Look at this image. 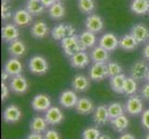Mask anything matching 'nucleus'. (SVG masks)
<instances>
[{
  "label": "nucleus",
  "instance_id": "nucleus-3",
  "mask_svg": "<svg viewBox=\"0 0 149 139\" xmlns=\"http://www.w3.org/2000/svg\"><path fill=\"white\" fill-rule=\"evenodd\" d=\"M143 103L142 96L133 95L130 96L125 103V111L131 116H138L143 113Z\"/></svg>",
  "mask_w": 149,
  "mask_h": 139
},
{
  "label": "nucleus",
  "instance_id": "nucleus-38",
  "mask_svg": "<svg viewBox=\"0 0 149 139\" xmlns=\"http://www.w3.org/2000/svg\"><path fill=\"white\" fill-rule=\"evenodd\" d=\"M11 9H10V7L7 4V2L3 1L1 4V18L4 20H8L10 17H11Z\"/></svg>",
  "mask_w": 149,
  "mask_h": 139
},
{
  "label": "nucleus",
  "instance_id": "nucleus-42",
  "mask_svg": "<svg viewBox=\"0 0 149 139\" xmlns=\"http://www.w3.org/2000/svg\"><path fill=\"white\" fill-rule=\"evenodd\" d=\"M141 96L143 99L149 101V82L141 88Z\"/></svg>",
  "mask_w": 149,
  "mask_h": 139
},
{
  "label": "nucleus",
  "instance_id": "nucleus-36",
  "mask_svg": "<svg viewBox=\"0 0 149 139\" xmlns=\"http://www.w3.org/2000/svg\"><path fill=\"white\" fill-rule=\"evenodd\" d=\"M107 75L109 77H114L117 76L120 73H122V67L120 64H119L118 62H115V61H110V62L107 63Z\"/></svg>",
  "mask_w": 149,
  "mask_h": 139
},
{
  "label": "nucleus",
  "instance_id": "nucleus-11",
  "mask_svg": "<svg viewBox=\"0 0 149 139\" xmlns=\"http://www.w3.org/2000/svg\"><path fill=\"white\" fill-rule=\"evenodd\" d=\"M31 105L35 111L44 112L47 111L51 107V99L47 95L38 94L33 98Z\"/></svg>",
  "mask_w": 149,
  "mask_h": 139
},
{
  "label": "nucleus",
  "instance_id": "nucleus-22",
  "mask_svg": "<svg viewBox=\"0 0 149 139\" xmlns=\"http://www.w3.org/2000/svg\"><path fill=\"white\" fill-rule=\"evenodd\" d=\"M79 39H80V43L81 46H83L84 50L94 48L97 42L95 34L90 32L88 30L84 31L83 33H81V34L79 35Z\"/></svg>",
  "mask_w": 149,
  "mask_h": 139
},
{
  "label": "nucleus",
  "instance_id": "nucleus-10",
  "mask_svg": "<svg viewBox=\"0 0 149 139\" xmlns=\"http://www.w3.org/2000/svg\"><path fill=\"white\" fill-rule=\"evenodd\" d=\"M45 119L49 125H58L64 120V114L58 107H50L45 113Z\"/></svg>",
  "mask_w": 149,
  "mask_h": 139
},
{
  "label": "nucleus",
  "instance_id": "nucleus-13",
  "mask_svg": "<svg viewBox=\"0 0 149 139\" xmlns=\"http://www.w3.org/2000/svg\"><path fill=\"white\" fill-rule=\"evenodd\" d=\"M85 27L86 30L90 31L92 33L98 34L104 29V22L99 15L92 14L89 15L85 20Z\"/></svg>",
  "mask_w": 149,
  "mask_h": 139
},
{
  "label": "nucleus",
  "instance_id": "nucleus-15",
  "mask_svg": "<svg viewBox=\"0 0 149 139\" xmlns=\"http://www.w3.org/2000/svg\"><path fill=\"white\" fill-rule=\"evenodd\" d=\"M2 39L7 43H11L15 40H18L19 36V30L16 24L7 23L2 27L1 30Z\"/></svg>",
  "mask_w": 149,
  "mask_h": 139
},
{
  "label": "nucleus",
  "instance_id": "nucleus-19",
  "mask_svg": "<svg viewBox=\"0 0 149 139\" xmlns=\"http://www.w3.org/2000/svg\"><path fill=\"white\" fill-rule=\"evenodd\" d=\"M4 71L11 77H13L22 74L23 71V66L18 58H11L6 61V63L4 65Z\"/></svg>",
  "mask_w": 149,
  "mask_h": 139
},
{
  "label": "nucleus",
  "instance_id": "nucleus-14",
  "mask_svg": "<svg viewBox=\"0 0 149 139\" xmlns=\"http://www.w3.org/2000/svg\"><path fill=\"white\" fill-rule=\"evenodd\" d=\"M79 97L74 90H65L59 96L60 105L66 109H72L75 108Z\"/></svg>",
  "mask_w": 149,
  "mask_h": 139
},
{
  "label": "nucleus",
  "instance_id": "nucleus-34",
  "mask_svg": "<svg viewBox=\"0 0 149 139\" xmlns=\"http://www.w3.org/2000/svg\"><path fill=\"white\" fill-rule=\"evenodd\" d=\"M124 110L125 109L120 102H112L107 106V110H109L110 120L124 114Z\"/></svg>",
  "mask_w": 149,
  "mask_h": 139
},
{
  "label": "nucleus",
  "instance_id": "nucleus-7",
  "mask_svg": "<svg viewBox=\"0 0 149 139\" xmlns=\"http://www.w3.org/2000/svg\"><path fill=\"white\" fill-rule=\"evenodd\" d=\"M119 43H120V39L113 33L104 34L98 41V45L102 46V47H104L105 49H107L109 52L114 51L119 47Z\"/></svg>",
  "mask_w": 149,
  "mask_h": 139
},
{
  "label": "nucleus",
  "instance_id": "nucleus-39",
  "mask_svg": "<svg viewBox=\"0 0 149 139\" xmlns=\"http://www.w3.org/2000/svg\"><path fill=\"white\" fill-rule=\"evenodd\" d=\"M44 139H61V136L58 131L49 129L44 133Z\"/></svg>",
  "mask_w": 149,
  "mask_h": 139
},
{
  "label": "nucleus",
  "instance_id": "nucleus-29",
  "mask_svg": "<svg viewBox=\"0 0 149 139\" xmlns=\"http://www.w3.org/2000/svg\"><path fill=\"white\" fill-rule=\"evenodd\" d=\"M129 119L124 114L110 120L111 127L113 128V130H115L118 133L124 132L128 128V126H129Z\"/></svg>",
  "mask_w": 149,
  "mask_h": 139
},
{
  "label": "nucleus",
  "instance_id": "nucleus-26",
  "mask_svg": "<svg viewBox=\"0 0 149 139\" xmlns=\"http://www.w3.org/2000/svg\"><path fill=\"white\" fill-rule=\"evenodd\" d=\"M31 34L35 38H44L48 34V26L43 20H38L33 24L31 28Z\"/></svg>",
  "mask_w": 149,
  "mask_h": 139
},
{
  "label": "nucleus",
  "instance_id": "nucleus-49",
  "mask_svg": "<svg viewBox=\"0 0 149 139\" xmlns=\"http://www.w3.org/2000/svg\"><path fill=\"white\" fill-rule=\"evenodd\" d=\"M146 79H147V81L149 82V69H148V71H147V75H146Z\"/></svg>",
  "mask_w": 149,
  "mask_h": 139
},
{
  "label": "nucleus",
  "instance_id": "nucleus-27",
  "mask_svg": "<svg viewBox=\"0 0 149 139\" xmlns=\"http://www.w3.org/2000/svg\"><path fill=\"white\" fill-rule=\"evenodd\" d=\"M138 45V42L131 34H126L120 37L119 47L125 51H132L134 50Z\"/></svg>",
  "mask_w": 149,
  "mask_h": 139
},
{
  "label": "nucleus",
  "instance_id": "nucleus-41",
  "mask_svg": "<svg viewBox=\"0 0 149 139\" xmlns=\"http://www.w3.org/2000/svg\"><path fill=\"white\" fill-rule=\"evenodd\" d=\"M9 95V88H8V86L6 85V83H3L1 84V99L2 101H5L7 98H8V96Z\"/></svg>",
  "mask_w": 149,
  "mask_h": 139
},
{
  "label": "nucleus",
  "instance_id": "nucleus-1",
  "mask_svg": "<svg viewBox=\"0 0 149 139\" xmlns=\"http://www.w3.org/2000/svg\"><path fill=\"white\" fill-rule=\"evenodd\" d=\"M61 43V47L63 49V52L66 56L70 57L73 56L79 51L84 50L83 46H81L80 43L79 35L73 34L71 36H68L60 41Z\"/></svg>",
  "mask_w": 149,
  "mask_h": 139
},
{
  "label": "nucleus",
  "instance_id": "nucleus-31",
  "mask_svg": "<svg viewBox=\"0 0 149 139\" xmlns=\"http://www.w3.org/2000/svg\"><path fill=\"white\" fill-rule=\"evenodd\" d=\"M48 14L50 18L53 20L62 19L66 14L65 6L61 2H56L48 8Z\"/></svg>",
  "mask_w": 149,
  "mask_h": 139
},
{
  "label": "nucleus",
  "instance_id": "nucleus-18",
  "mask_svg": "<svg viewBox=\"0 0 149 139\" xmlns=\"http://www.w3.org/2000/svg\"><path fill=\"white\" fill-rule=\"evenodd\" d=\"M91 79L87 78L84 74H77L71 81V86L75 92L83 93L86 92L91 86Z\"/></svg>",
  "mask_w": 149,
  "mask_h": 139
},
{
  "label": "nucleus",
  "instance_id": "nucleus-16",
  "mask_svg": "<svg viewBox=\"0 0 149 139\" xmlns=\"http://www.w3.org/2000/svg\"><path fill=\"white\" fill-rule=\"evenodd\" d=\"M130 34L135 38L138 44L146 43L149 39V28L143 23L133 25Z\"/></svg>",
  "mask_w": 149,
  "mask_h": 139
},
{
  "label": "nucleus",
  "instance_id": "nucleus-40",
  "mask_svg": "<svg viewBox=\"0 0 149 139\" xmlns=\"http://www.w3.org/2000/svg\"><path fill=\"white\" fill-rule=\"evenodd\" d=\"M141 123L145 129L149 131V109L143 111L141 117Z\"/></svg>",
  "mask_w": 149,
  "mask_h": 139
},
{
  "label": "nucleus",
  "instance_id": "nucleus-6",
  "mask_svg": "<svg viewBox=\"0 0 149 139\" xmlns=\"http://www.w3.org/2000/svg\"><path fill=\"white\" fill-rule=\"evenodd\" d=\"M107 75V63H95L90 67L89 70V78L94 82H101L105 80Z\"/></svg>",
  "mask_w": 149,
  "mask_h": 139
},
{
  "label": "nucleus",
  "instance_id": "nucleus-5",
  "mask_svg": "<svg viewBox=\"0 0 149 139\" xmlns=\"http://www.w3.org/2000/svg\"><path fill=\"white\" fill-rule=\"evenodd\" d=\"M9 88L17 95H23L29 89V84L24 76L19 74L11 77L9 82Z\"/></svg>",
  "mask_w": 149,
  "mask_h": 139
},
{
  "label": "nucleus",
  "instance_id": "nucleus-47",
  "mask_svg": "<svg viewBox=\"0 0 149 139\" xmlns=\"http://www.w3.org/2000/svg\"><path fill=\"white\" fill-rule=\"evenodd\" d=\"M9 77H10V75L8 73H6L4 70H3V71H2V74H1V79H2V82H4V83H6V82L9 79Z\"/></svg>",
  "mask_w": 149,
  "mask_h": 139
},
{
  "label": "nucleus",
  "instance_id": "nucleus-50",
  "mask_svg": "<svg viewBox=\"0 0 149 139\" xmlns=\"http://www.w3.org/2000/svg\"><path fill=\"white\" fill-rule=\"evenodd\" d=\"M146 139H149V132H148V133L146 136Z\"/></svg>",
  "mask_w": 149,
  "mask_h": 139
},
{
  "label": "nucleus",
  "instance_id": "nucleus-30",
  "mask_svg": "<svg viewBox=\"0 0 149 139\" xmlns=\"http://www.w3.org/2000/svg\"><path fill=\"white\" fill-rule=\"evenodd\" d=\"M125 79H126V76L123 73H120L114 77H111L109 81L111 89L115 93H117V94H124V93H123V86H124Z\"/></svg>",
  "mask_w": 149,
  "mask_h": 139
},
{
  "label": "nucleus",
  "instance_id": "nucleus-20",
  "mask_svg": "<svg viewBox=\"0 0 149 139\" xmlns=\"http://www.w3.org/2000/svg\"><path fill=\"white\" fill-rule=\"evenodd\" d=\"M33 22V15L26 8L18 9L13 15V22L17 26H26Z\"/></svg>",
  "mask_w": 149,
  "mask_h": 139
},
{
  "label": "nucleus",
  "instance_id": "nucleus-37",
  "mask_svg": "<svg viewBox=\"0 0 149 139\" xmlns=\"http://www.w3.org/2000/svg\"><path fill=\"white\" fill-rule=\"evenodd\" d=\"M101 136L100 131L95 127H89L84 130L81 133L83 139H98Z\"/></svg>",
  "mask_w": 149,
  "mask_h": 139
},
{
  "label": "nucleus",
  "instance_id": "nucleus-32",
  "mask_svg": "<svg viewBox=\"0 0 149 139\" xmlns=\"http://www.w3.org/2000/svg\"><path fill=\"white\" fill-rule=\"evenodd\" d=\"M45 8L43 6L40 0H28L26 3V9L32 15H35V16L44 13Z\"/></svg>",
  "mask_w": 149,
  "mask_h": 139
},
{
  "label": "nucleus",
  "instance_id": "nucleus-21",
  "mask_svg": "<svg viewBox=\"0 0 149 139\" xmlns=\"http://www.w3.org/2000/svg\"><path fill=\"white\" fill-rule=\"evenodd\" d=\"M75 110L78 114L81 115L91 114L95 110L94 103L91 99L87 98V97H81L77 101V104L75 106Z\"/></svg>",
  "mask_w": 149,
  "mask_h": 139
},
{
  "label": "nucleus",
  "instance_id": "nucleus-35",
  "mask_svg": "<svg viewBox=\"0 0 149 139\" xmlns=\"http://www.w3.org/2000/svg\"><path fill=\"white\" fill-rule=\"evenodd\" d=\"M94 0H78V8L81 12L84 14H91L95 9Z\"/></svg>",
  "mask_w": 149,
  "mask_h": 139
},
{
  "label": "nucleus",
  "instance_id": "nucleus-24",
  "mask_svg": "<svg viewBox=\"0 0 149 139\" xmlns=\"http://www.w3.org/2000/svg\"><path fill=\"white\" fill-rule=\"evenodd\" d=\"M8 53L11 55L13 58H20L25 53H26V45L22 40H15L13 42L9 43L8 47Z\"/></svg>",
  "mask_w": 149,
  "mask_h": 139
},
{
  "label": "nucleus",
  "instance_id": "nucleus-28",
  "mask_svg": "<svg viewBox=\"0 0 149 139\" xmlns=\"http://www.w3.org/2000/svg\"><path fill=\"white\" fill-rule=\"evenodd\" d=\"M131 10L137 15H146L149 13V0H132Z\"/></svg>",
  "mask_w": 149,
  "mask_h": 139
},
{
  "label": "nucleus",
  "instance_id": "nucleus-17",
  "mask_svg": "<svg viewBox=\"0 0 149 139\" xmlns=\"http://www.w3.org/2000/svg\"><path fill=\"white\" fill-rule=\"evenodd\" d=\"M93 121L97 125H104L110 122V117L107 110V106L99 105L93 112Z\"/></svg>",
  "mask_w": 149,
  "mask_h": 139
},
{
  "label": "nucleus",
  "instance_id": "nucleus-46",
  "mask_svg": "<svg viewBox=\"0 0 149 139\" xmlns=\"http://www.w3.org/2000/svg\"><path fill=\"white\" fill-rule=\"evenodd\" d=\"M119 139H136L135 136L132 135V133H123V135H121Z\"/></svg>",
  "mask_w": 149,
  "mask_h": 139
},
{
  "label": "nucleus",
  "instance_id": "nucleus-2",
  "mask_svg": "<svg viewBox=\"0 0 149 139\" xmlns=\"http://www.w3.org/2000/svg\"><path fill=\"white\" fill-rule=\"evenodd\" d=\"M29 70L32 73L36 75H43L47 73L49 69V65L47 60L42 56H33L29 60Z\"/></svg>",
  "mask_w": 149,
  "mask_h": 139
},
{
  "label": "nucleus",
  "instance_id": "nucleus-44",
  "mask_svg": "<svg viewBox=\"0 0 149 139\" xmlns=\"http://www.w3.org/2000/svg\"><path fill=\"white\" fill-rule=\"evenodd\" d=\"M40 1L43 4V6L45 8H49L52 5L56 3V0H40Z\"/></svg>",
  "mask_w": 149,
  "mask_h": 139
},
{
  "label": "nucleus",
  "instance_id": "nucleus-45",
  "mask_svg": "<svg viewBox=\"0 0 149 139\" xmlns=\"http://www.w3.org/2000/svg\"><path fill=\"white\" fill-rule=\"evenodd\" d=\"M143 56L145 59L149 60V42L145 45V47L143 49Z\"/></svg>",
  "mask_w": 149,
  "mask_h": 139
},
{
  "label": "nucleus",
  "instance_id": "nucleus-43",
  "mask_svg": "<svg viewBox=\"0 0 149 139\" xmlns=\"http://www.w3.org/2000/svg\"><path fill=\"white\" fill-rule=\"evenodd\" d=\"M26 139H44V135L36 133H31L30 135L27 136Z\"/></svg>",
  "mask_w": 149,
  "mask_h": 139
},
{
  "label": "nucleus",
  "instance_id": "nucleus-9",
  "mask_svg": "<svg viewBox=\"0 0 149 139\" xmlns=\"http://www.w3.org/2000/svg\"><path fill=\"white\" fill-rule=\"evenodd\" d=\"M22 110L14 104L8 105L3 111V120L7 123H16L22 119Z\"/></svg>",
  "mask_w": 149,
  "mask_h": 139
},
{
  "label": "nucleus",
  "instance_id": "nucleus-23",
  "mask_svg": "<svg viewBox=\"0 0 149 139\" xmlns=\"http://www.w3.org/2000/svg\"><path fill=\"white\" fill-rule=\"evenodd\" d=\"M91 59L95 63H107L109 59V52L99 45L92 49L91 51Z\"/></svg>",
  "mask_w": 149,
  "mask_h": 139
},
{
  "label": "nucleus",
  "instance_id": "nucleus-4",
  "mask_svg": "<svg viewBox=\"0 0 149 139\" xmlns=\"http://www.w3.org/2000/svg\"><path fill=\"white\" fill-rule=\"evenodd\" d=\"M73 34H75V28L71 24L60 23L56 25L51 30V35L56 41H61L62 39L68 36H71Z\"/></svg>",
  "mask_w": 149,
  "mask_h": 139
},
{
  "label": "nucleus",
  "instance_id": "nucleus-52",
  "mask_svg": "<svg viewBox=\"0 0 149 139\" xmlns=\"http://www.w3.org/2000/svg\"><path fill=\"white\" fill-rule=\"evenodd\" d=\"M3 1H5V2H8V1H10V0H3Z\"/></svg>",
  "mask_w": 149,
  "mask_h": 139
},
{
  "label": "nucleus",
  "instance_id": "nucleus-8",
  "mask_svg": "<svg viewBox=\"0 0 149 139\" xmlns=\"http://www.w3.org/2000/svg\"><path fill=\"white\" fill-rule=\"evenodd\" d=\"M91 59L90 55L85 50H81L71 56L70 58V65L75 69H84L87 65H89Z\"/></svg>",
  "mask_w": 149,
  "mask_h": 139
},
{
  "label": "nucleus",
  "instance_id": "nucleus-48",
  "mask_svg": "<svg viewBox=\"0 0 149 139\" xmlns=\"http://www.w3.org/2000/svg\"><path fill=\"white\" fill-rule=\"evenodd\" d=\"M98 139H111V137L109 135H101Z\"/></svg>",
  "mask_w": 149,
  "mask_h": 139
},
{
  "label": "nucleus",
  "instance_id": "nucleus-25",
  "mask_svg": "<svg viewBox=\"0 0 149 139\" xmlns=\"http://www.w3.org/2000/svg\"><path fill=\"white\" fill-rule=\"evenodd\" d=\"M48 123L45 121V117L35 116L30 122V130L32 133H44L47 129Z\"/></svg>",
  "mask_w": 149,
  "mask_h": 139
},
{
  "label": "nucleus",
  "instance_id": "nucleus-51",
  "mask_svg": "<svg viewBox=\"0 0 149 139\" xmlns=\"http://www.w3.org/2000/svg\"><path fill=\"white\" fill-rule=\"evenodd\" d=\"M56 2H61V0H56Z\"/></svg>",
  "mask_w": 149,
  "mask_h": 139
},
{
  "label": "nucleus",
  "instance_id": "nucleus-12",
  "mask_svg": "<svg viewBox=\"0 0 149 139\" xmlns=\"http://www.w3.org/2000/svg\"><path fill=\"white\" fill-rule=\"evenodd\" d=\"M149 69V66L143 60H138L132 64L131 68V77L136 81H141L143 79H146L147 71Z\"/></svg>",
  "mask_w": 149,
  "mask_h": 139
},
{
  "label": "nucleus",
  "instance_id": "nucleus-33",
  "mask_svg": "<svg viewBox=\"0 0 149 139\" xmlns=\"http://www.w3.org/2000/svg\"><path fill=\"white\" fill-rule=\"evenodd\" d=\"M137 82L132 77H126L124 86H123V93L126 96H133L137 92Z\"/></svg>",
  "mask_w": 149,
  "mask_h": 139
}]
</instances>
